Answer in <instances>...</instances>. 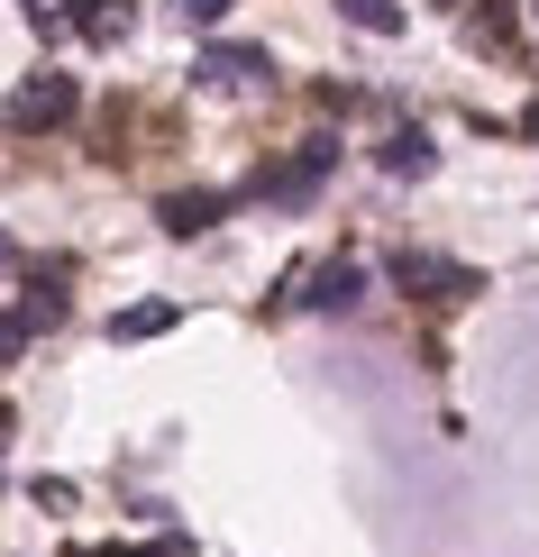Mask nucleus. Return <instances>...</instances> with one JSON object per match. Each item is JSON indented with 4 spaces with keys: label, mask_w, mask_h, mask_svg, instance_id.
Wrapping results in <instances>:
<instances>
[{
    "label": "nucleus",
    "mask_w": 539,
    "mask_h": 557,
    "mask_svg": "<svg viewBox=\"0 0 539 557\" xmlns=\"http://www.w3.org/2000/svg\"><path fill=\"white\" fill-rule=\"evenodd\" d=\"M384 274H393L412 301H466V293H485V274L457 265V257H439V247H393Z\"/></svg>",
    "instance_id": "1"
},
{
    "label": "nucleus",
    "mask_w": 539,
    "mask_h": 557,
    "mask_svg": "<svg viewBox=\"0 0 539 557\" xmlns=\"http://www.w3.org/2000/svg\"><path fill=\"white\" fill-rule=\"evenodd\" d=\"M330 165H339V137H302V147H293V165L256 174V193H266L274 211H311V201H320V183H330Z\"/></svg>",
    "instance_id": "2"
},
{
    "label": "nucleus",
    "mask_w": 539,
    "mask_h": 557,
    "mask_svg": "<svg viewBox=\"0 0 539 557\" xmlns=\"http://www.w3.org/2000/svg\"><path fill=\"white\" fill-rule=\"evenodd\" d=\"M56 120H74V83L64 74H28L10 91V128L28 137V128H56Z\"/></svg>",
    "instance_id": "3"
},
{
    "label": "nucleus",
    "mask_w": 539,
    "mask_h": 557,
    "mask_svg": "<svg viewBox=\"0 0 539 557\" xmlns=\"http://www.w3.org/2000/svg\"><path fill=\"white\" fill-rule=\"evenodd\" d=\"M193 74L201 83H229V91H238V83H274V55H266V46H201V64H193Z\"/></svg>",
    "instance_id": "4"
},
{
    "label": "nucleus",
    "mask_w": 539,
    "mask_h": 557,
    "mask_svg": "<svg viewBox=\"0 0 539 557\" xmlns=\"http://www.w3.org/2000/svg\"><path fill=\"white\" fill-rule=\"evenodd\" d=\"M229 193H166L156 201V220H166V238H201V228H220Z\"/></svg>",
    "instance_id": "5"
},
{
    "label": "nucleus",
    "mask_w": 539,
    "mask_h": 557,
    "mask_svg": "<svg viewBox=\"0 0 539 557\" xmlns=\"http://www.w3.org/2000/svg\"><path fill=\"white\" fill-rule=\"evenodd\" d=\"M375 165H384L393 183H420V174L439 165V147H430V128H393L384 147H375Z\"/></svg>",
    "instance_id": "6"
},
{
    "label": "nucleus",
    "mask_w": 539,
    "mask_h": 557,
    "mask_svg": "<svg viewBox=\"0 0 539 557\" xmlns=\"http://www.w3.org/2000/svg\"><path fill=\"white\" fill-rule=\"evenodd\" d=\"M174 320H183V301H128V311L110 320V338H120V347H137V338H166Z\"/></svg>",
    "instance_id": "7"
},
{
    "label": "nucleus",
    "mask_w": 539,
    "mask_h": 557,
    "mask_svg": "<svg viewBox=\"0 0 539 557\" xmlns=\"http://www.w3.org/2000/svg\"><path fill=\"white\" fill-rule=\"evenodd\" d=\"M357 293H366V274L339 257V265H320V274H311V293H302V301H311V311H357Z\"/></svg>",
    "instance_id": "8"
},
{
    "label": "nucleus",
    "mask_w": 539,
    "mask_h": 557,
    "mask_svg": "<svg viewBox=\"0 0 539 557\" xmlns=\"http://www.w3.org/2000/svg\"><path fill=\"white\" fill-rule=\"evenodd\" d=\"M56 320H64V301H56V293H19V311H10V357H28V338H37V330H56Z\"/></svg>",
    "instance_id": "9"
},
{
    "label": "nucleus",
    "mask_w": 539,
    "mask_h": 557,
    "mask_svg": "<svg viewBox=\"0 0 539 557\" xmlns=\"http://www.w3.org/2000/svg\"><path fill=\"white\" fill-rule=\"evenodd\" d=\"M339 18H347V28H366V37H403L412 28L403 0H339Z\"/></svg>",
    "instance_id": "10"
},
{
    "label": "nucleus",
    "mask_w": 539,
    "mask_h": 557,
    "mask_svg": "<svg viewBox=\"0 0 539 557\" xmlns=\"http://www.w3.org/2000/svg\"><path fill=\"white\" fill-rule=\"evenodd\" d=\"M128 18H137V10H128V0H91V10L74 18V28H83L91 46H120V37H128Z\"/></svg>",
    "instance_id": "11"
},
{
    "label": "nucleus",
    "mask_w": 539,
    "mask_h": 557,
    "mask_svg": "<svg viewBox=\"0 0 539 557\" xmlns=\"http://www.w3.org/2000/svg\"><path fill=\"white\" fill-rule=\"evenodd\" d=\"M174 18H183V28H220L229 0H174Z\"/></svg>",
    "instance_id": "12"
},
{
    "label": "nucleus",
    "mask_w": 539,
    "mask_h": 557,
    "mask_svg": "<svg viewBox=\"0 0 539 557\" xmlns=\"http://www.w3.org/2000/svg\"><path fill=\"white\" fill-rule=\"evenodd\" d=\"M74 557H183V540H147V548H74Z\"/></svg>",
    "instance_id": "13"
},
{
    "label": "nucleus",
    "mask_w": 539,
    "mask_h": 557,
    "mask_svg": "<svg viewBox=\"0 0 539 557\" xmlns=\"http://www.w3.org/2000/svg\"><path fill=\"white\" fill-rule=\"evenodd\" d=\"M19 10H28V18H56V0H19Z\"/></svg>",
    "instance_id": "14"
},
{
    "label": "nucleus",
    "mask_w": 539,
    "mask_h": 557,
    "mask_svg": "<svg viewBox=\"0 0 539 557\" xmlns=\"http://www.w3.org/2000/svg\"><path fill=\"white\" fill-rule=\"evenodd\" d=\"M522 137H539V101H530V110H522Z\"/></svg>",
    "instance_id": "15"
},
{
    "label": "nucleus",
    "mask_w": 539,
    "mask_h": 557,
    "mask_svg": "<svg viewBox=\"0 0 539 557\" xmlns=\"http://www.w3.org/2000/svg\"><path fill=\"white\" fill-rule=\"evenodd\" d=\"M530 28H539V0H530Z\"/></svg>",
    "instance_id": "16"
}]
</instances>
